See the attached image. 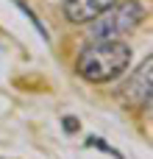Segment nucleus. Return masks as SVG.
Listing matches in <instances>:
<instances>
[{"mask_svg":"<svg viewBox=\"0 0 153 159\" xmlns=\"http://www.w3.org/2000/svg\"><path fill=\"white\" fill-rule=\"evenodd\" d=\"M153 61L151 59H145V64L120 87V92H117V98H120V103H125V106H131V109H139L142 103H148L151 101V78H153Z\"/></svg>","mask_w":153,"mask_h":159,"instance_id":"7ed1b4c3","label":"nucleus"},{"mask_svg":"<svg viewBox=\"0 0 153 159\" xmlns=\"http://www.w3.org/2000/svg\"><path fill=\"white\" fill-rule=\"evenodd\" d=\"M128 61H131V50L128 45H123V39H95L78 53L75 70L81 78L92 84H106V81L120 78Z\"/></svg>","mask_w":153,"mask_h":159,"instance_id":"f257e3e1","label":"nucleus"},{"mask_svg":"<svg viewBox=\"0 0 153 159\" xmlns=\"http://www.w3.org/2000/svg\"><path fill=\"white\" fill-rule=\"evenodd\" d=\"M114 3L117 0H64V17L70 22H92Z\"/></svg>","mask_w":153,"mask_h":159,"instance_id":"20e7f679","label":"nucleus"},{"mask_svg":"<svg viewBox=\"0 0 153 159\" xmlns=\"http://www.w3.org/2000/svg\"><path fill=\"white\" fill-rule=\"evenodd\" d=\"M145 17V8L137 0H117L109 11H103L100 17L92 20L89 34L95 39H123L125 34H131Z\"/></svg>","mask_w":153,"mask_h":159,"instance_id":"f03ea898","label":"nucleus"}]
</instances>
